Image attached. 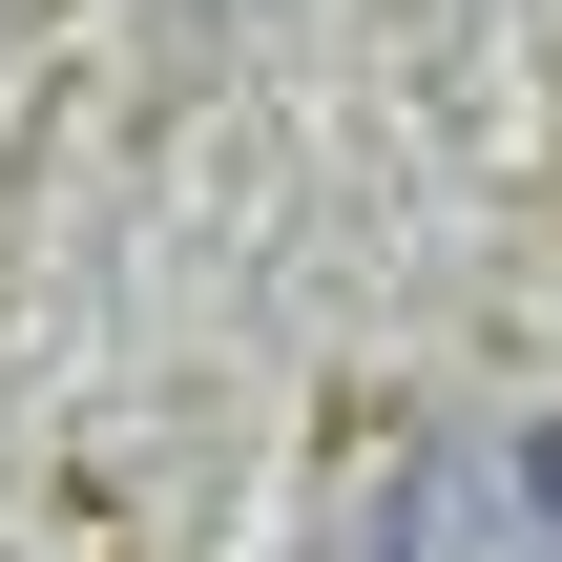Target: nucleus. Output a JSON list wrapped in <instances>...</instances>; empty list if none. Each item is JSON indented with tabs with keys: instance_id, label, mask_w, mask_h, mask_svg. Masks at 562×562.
<instances>
[{
	"instance_id": "1",
	"label": "nucleus",
	"mask_w": 562,
	"mask_h": 562,
	"mask_svg": "<svg viewBox=\"0 0 562 562\" xmlns=\"http://www.w3.org/2000/svg\"><path fill=\"white\" fill-rule=\"evenodd\" d=\"M375 562H562V542H542V501H521V459H417L396 521H375Z\"/></svg>"
},
{
	"instance_id": "2",
	"label": "nucleus",
	"mask_w": 562,
	"mask_h": 562,
	"mask_svg": "<svg viewBox=\"0 0 562 562\" xmlns=\"http://www.w3.org/2000/svg\"><path fill=\"white\" fill-rule=\"evenodd\" d=\"M521 501H542V542H562V438H542V459H521Z\"/></svg>"
}]
</instances>
